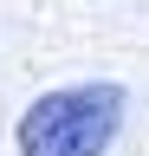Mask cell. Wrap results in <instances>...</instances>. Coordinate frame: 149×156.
Returning a JSON list of instances; mask_svg holds the SVG:
<instances>
[{
  "instance_id": "obj_1",
  "label": "cell",
  "mask_w": 149,
  "mask_h": 156,
  "mask_svg": "<svg viewBox=\"0 0 149 156\" xmlns=\"http://www.w3.org/2000/svg\"><path fill=\"white\" fill-rule=\"evenodd\" d=\"M130 91L110 85V78H91V85H59L46 98H32L13 124V150L20 156H104L123 130Z\"/></svg>"
}]
</instances>
